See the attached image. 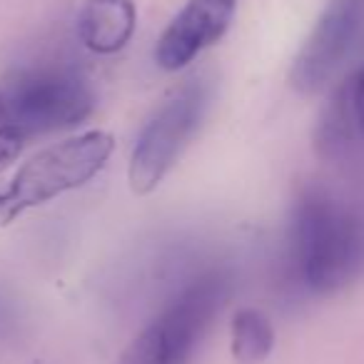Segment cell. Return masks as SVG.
Wrapping results in <instances>:
<instances>
[{"label":"cell","instance_id":"4","mask_svg":"<svg viewBox=\"0 0 364 364\" xmlns=\"http://www.w3.org/2000/svg\"><path fill=\"white\" fill-rule=\"evenodd\" d=\"M0 95L6 97L18 127L26 132L28 140L75 127L90 115L95 105L90 85L68 68H41L23 73Z\"/></svg>","mask_w":364,"mask_h":364},{"label":"cell","instance_id":"6","mask_svg":"<svg viewBox=\"0 0 364 364\" xmlns=\"http://www.w3.org/2000/svg\"><path fill=\"white\" fill-rule=\"evenodd\" d=\"M364 33V0H329L292 65V85L309 95L332 80Z\"/></svg>","mask_w":364,"mask_h":364},{"label":"cell","instance_id":"5","mask_svg":"<svg viewBox=\"0 0 364 364\" xmlns=\"http://www.w3.org/2000/svg\"><path fill=\"white\" fill-rule=\"evenodd\" d=\"M210 90L205 82H190L170 97L145 125L132 150L127 180L135 195H147L162 182L200 127Z\"/></svg>","mask_w":364,"mask_h":364},{"label":"cell","instance_id":"12","mask_svg":"<svg viewBox=\"0 0 364 364\" xmlns=\"http://www.w3.org/2000/svg\"><path fill=\"white\" fill-rule=\"evenodd\" d=\"M13 220H16V215H13V210L8 208L6 195L0 193V228H6V225H11Z\"/></svg>","mask_w":364,"mask_h":364},{"label":"cell","instance_id":"3","mask_svg":"<svg viewBox=\"0 0 364 364\" xmlns=\"http://www.w3.org/2000/svg\"><path fill=\"white\" fill-rule=\"evenodd\" d=\"M112 147L115 142L107 132L90 130L38 152L18 170L11 190L3 193L8 208L16 218H21L26 210L82 188L105 167Z\"/></svg>","mask_w":364,"mask_h":364},{"label":"cell","instance_id":"10","mask_svg":"<svg viewBox=\"0 0 364 364\" xmlns=\"http://www.w3.org/2000/svg\"><path fill=\"white\" fill-rule=\"evenodd\" d=\"M28 145L26 132L18 127L6 97L0 95V170H6Z\"/></svg>","mask_w":364,"mask_h":364},{"label":"cell","instance_id":"2","mask_svg":"<svg viewBox=\"0 0 364 364\" xmlns=\"http://www.w3.org/2000/svg\"><path fill=\"white\" fill-rule=\"evenodd\" d=\"M230 292L225 274L198 277L122 352L117 364H188Z\"/></svg>","mask_w":364,"mask_h":364},{"label":"cell","instance_id":"9","mask_svg":"<svg viewBox=\"0 0 364 364\" xmlns=\"http://www.w3.org/2000/svg\"><path fill=\"white\" fill-rule=\"evenodd\" d=\"M274 347V329L259 309H240L232 319V357L240 364H259Z\"/></svg>","mask_w":364,"mask_h":364},{"label":"cell","instance_id":"8","mask_svg":"<svg viewBox=\"0 0 364 364\" xmlns=\"http://www.w3.org/2000/svg\"><path fill=\"white\" fill-rule=\"evenodd\" d=\"M137 26V11L132 0H85L77 31L80 41L100 55H112L130 43Z\"/></svg>","mask_w":364,"mask_h":364},{"label":"cell","instance_id":"11","mask_svg":"<svg viewBox=\"0 0 364 364\" xmlns=\"http://www.w3.org/2000/svg\"><path fill=\"white\" fill-rule=\"evenodd\" d=\"M349 87H352V107L357 130L359 137H364V70H359L354 77H349Z\"/></svg>","mask_w":364,"mask_h":364},{"label":"cell","instance_id":"7","mask_svg":"<svg viewBox=\"0 0 364 364\" xmlns=\"http://www.w3.org/2000/svg\"><path fill=\"white\" fill-rule=\"evenodd\" d=\"M240 0H188L157 43L155 60L165 70H180L230 28Z\"/></svg>","mask_w":364,"mask_h":364},{"label":"cell","instance_id":"1","mask_svg":"<svg viewBox=\"0 0 364 364\" xmlns=\"http://www.w3.org/2000/svg\"><path fill=\"white\" fill-rule=\"evenodd\" d=\"M292 257L312 292H337L362 272L364 230L344 205L307 190L292 213Z\"/></svg>","mask_w":364,"mask_h":364}]
</instances>
